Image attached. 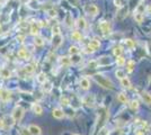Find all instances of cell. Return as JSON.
<instances>
[{"label":"cell","mask_w":151,"mask_h":135,"mask_svg":"<svg viewBox=\"0 0 151 135\" xmlns=\"http://www.w3.org/2000/svg\"><path fill=\"white\" fill-rule=\"evenodd\" d=\"M65 24L69 27H71L73 25V19H72V16L71 15H67V17H65Z\"/></svg>","instance_id":"4dcf8cb0"},{"label":"cell","mask_w":151,"mask_h":135,"mask_svg":"<svg viewBox=\"0 0 151 135\" xmlns=\"http://www.w3.org/2000/svg\"><path fill=\"white\" fill-rule=\"evenodd\" d=\"M124 44H125L129 48H133V47H135V42H134L133 39H131V38H126V39H124Z\"/></svg>","instance_id":"d4e9b609"},{"label":"cell","mask_w":151,"mask_h":135,"mask_svg":"<svg viewBox=\"0 0 151 135\" xmlns=\"http://www.w3.org/2000/svg\"><path fill=\"white\" fill-rule=\"evenodd\" d=\"M109 62H111V60L108 56H102L97 60L98 66H106V64H109Z\"/></svg>","instance_id":"7c38bea8"},{"label":"cell","mask_w":151,"mask_h":135,"mask_svg":"<svg viewBox=\"0 0 151 135\" xmlns=\"http://www.w3.org/2000/svg\"><path fill=\"white\" fill-rule=\"evenodd\" d=\"M2 32V28H1V25H0V33Z\"/></svg>","instance_id":"7dc6e473"},{"label":"cell","mask_w":151,"mask_h":135,"mask_svg":"<svg viewBox=\"0 0 151 135\" xmlns=\"http://www.w3.org/2000/svg\"><path fill=\"white\" fill-rule=\"evenodd\" d=\"M36 79H37V81L40 82V83H45L46 82V74L44 73V72H41V73H38V75L36 77Z\"/></svg>","instance_id":"603a6c76"},{"label":"cell","mask_w":151,"mask_h":135,"mask_svg":"<svg viewBox=\"0 0 151 135\" xmlns=\"http://www.w3.org/2000/svg\"><path fill=\"white\" fill-rule=\"evenodd\" d=\"M73 135H79V134H73Z\"/></svg>","instance_id":"c3c4849f"},{"label":"cell","mask_w":151,"mask_h":135,"mask_svg":"<svg viewBox=\"0 0 151 135\" xmlns=\"http://www.w3.org/2000/svg\"><path fill=\"white\" fill-rule=\"evenodd\" d=\"M52 116L57 119H61V118L64 117V111L61 108H54L53 111H52Z\"/></svg>","instance_id":"ba28073f"},{"label":"cell","mask_w":151,"mask_h":135,"mask_svg":"<svg viewBox=\"0 0 151 135\" xmlns=\"http://www.w3.org/2000/svg\"><path fill=\"white\" fill-rule=\"evenodd\" d=\"M80 87H81V89H84V90H88V89L90 88V81H89L87 78H82V79L80 80Z\"/></svg>","instance_id":"30bf717a"},{"label":"cell","mask_w":151,"mask_h":135,"mask_svg":"<svg viewBox=\"0 0 151 135\" xmlns=\"http://www.w3.org/2000/svg\"><path fill=\"white\" fill-rule=\"evenodd\" d=\"M89 45L92 46L95 50H97V48H99V46H100V42H99V41H97V39H92V41H90Z\"/></svg>","instance_id":"1f68e13d"},{"label":"cell","mask_w":151,"mask_h":135,"mask_svg":"<svg viewBox=\"0 0 151 135\" xmlns=\"http://www.w3.org/2000/svg\"><path fill=\"white\" fill-rule=\"evenodd\" d=\"M98 135H108V130L106 127H103L99 132H98Z\"/></svg>","instance_id":"60d3db41"},{"label":"cell","mask_w":151,"mask_h":135,"mask_svg":"<svg viewBox=\"0 0 151 135\" xmlns=\"http://www.w3.org/2000/svg\"><path fill=\"white\" fill-rule=\"evenodd\" d=\"M116 64L117 66H120V67H122V66H124L125 64V59L123 58V56H117L116 58Z\"/></svg>","instance_id":"e575fe53"},{"label":"cell","mask_w":151,"mask_h":135,"mask_svg":"<svg viewBox=\"0 0 151 135\" xmlns=\"http://www.w3.org/2000/svg\"><path fill=\"white\" fill-rule=\"evenodd\" d=\"M143 19H144L143 14H140V12H135V14H134V20H135L136 23L141 24V23L143 22Z\"/></svg>","instance_id":"484cf974"},{"label":"cell","mask_w":151,"mask_h":135,"mask_svg":"<svg viewBox=\"0 0 151 135\" xmlns=\"http://www.w3.org/2000/svg\"><path fill=\"white\" fill-rule=\"evenodd\" d=\"M121 85H122V87L125 88V89H130V88H131V81H130L126 77L121 79Z\"/></svg>","instance_id":"ffe728a7"},{"label":"cell","mask_w":151,"mask_h":135,"mask_svg":"<svg viewBox=\"0 0 151 135\" xmlns=\"http://www.w3.org/2000/svg\"><path fill=\"white\" fill-rule=\"evenodd\" d=\"M115 75H116V78H119V79L121 80L123 78H125V71L122 70V69H117V70L115 71Z\"/></svg>","instance_id":"f1b7e54d"},{"label":"cell","mask_w":151,"mask_h":135,"mask_svg":"<svg viewBox=\"0 0 151 135\" xmlns=\"http://www.w3.org/2000/svg\"><path fill=\"white\" fill-rule=\"evenodd\" d=\"M19 134L20 135H30V133L27 128H22V130L19 131Z\"/></svg>","instance_id":"b9f144b4"},{"label":"cell","mask_w":151,"mask_h":135,"mask_svg":"<svg viewBox=\"0 0 151 135\" xmlns=\"http://www.w3.org/2000/svg\"><path fill=\"white\" fill-rule=\"evenodd\" d=\"M24 71H25L26 73H33V72H34V68H33V66L28 64V66H26V67L24 68Z\"/></svg>","instance_id":"f35d334b"},{"label":"cell","mask_w":151,"mask_h":135,"mask_svg":"<svg viewBox=\"0 0 151 135\" xmlns=\"http://www.w3.org/2000/svg\"><path fill=\"white\" fill-rule=\"evenodd\" d=\"M139 107H140V104H139V101L138 100H132L130 102V108H131L132 110H138Z\"/></svg>","instance_id":"83f0119b"},{"label":"cell","mask_w":151,"mask_h":135,"mask_svg":"<svg viewBox=\"0 0 151 135\" xmlns=\"http://www.w3.org/2000/svg\"><path fill=\"white\" fill-rule=\"evenodd\" d=\"M34 44H35V46H43L44 45V39L41 37V36H35V38H34Z\"/></svg>","instance_id":"7402d4cb"},{"label":"cell","mask_w":151,"mask_h":135,"mask_svg":"<svg viewBox=\"0 0 151 135\" xmlns=\"http://www.w3.org/2000/svg\"><path fill=\"white\" fill-rule=\"evenodd\" d=\"M40 25H38V23L36 24V23H34V24H32V26H30V34L32 35H37L38 34V32H40Z\"/></svg>","instance_id":"5bb4252c"},{"label":"cell","mask_w":151,"mask_h":135,"mask_svg":"<svg viewBox=\"0 0 151 135\" xmlns=\"http://www.w3.org/2000/svg\"><path fill=\"white\" fill-rule=\"evenodd\" d=\"M100 29H102V32L104 34H109L111 33V29H112L111 24L108 22H102L100 23Z\"/></svg>","instance_id":"52a82bcc"},{"label":"cell","mask_w":151,"mask_h":135,"mask_svg":"<svg viewBox=\"0 0 151 135\" xmlns=\"http://www.w3.org/2000/svg\"><path fill=\"white\" fill-rule=\"evenodd\" d=\"M94 80H95L100 87H103L104 89L112 90V89L114 88V85H113V82L111 81V79L104 77L103 74H95V75H94Z\"/></svg>","instance_id":"6da1fadb"},{"label":"cell","mask_w":151,"mask_h":135,"mask_svg":"<svg viewBox=\"0 0 151 135\" xmlns=\"http://www.w3.org/2000/svg\"><path fill=\"white\" fill-rule=\"evenodd\" d=\"M113 53H114V55L117 58V56H121L122 53H123V50H122L121 46H115L114 47V50H113Z\"/></svg>","instance_id":"f546056e"},{"label":"cell","mask_w":151,"mask_h":135,"mask_svg":"<svg viewBox=\"0 0 151 135\" xmlns=\"http://www.w3.org/2000/svg\"><path fill=\"white\" fill-rule=\"evenodd\" d=\"M84 104H86L87 106H89V107H92L94 106V104H95V97L92 96V95H88L86 98H84Z\"/></svg>","instance_id":"8fae6325"},{"label":"cell","mask_w":151,"mask_h":135,"mask_svg":"<svg viewBox=\"0 0 151 135\" xmlns=\"http://www.w3.org/2000/svg\"><path fill=\"white\" fill-rule=\"evenodd\" d=\"M125 64H126V72H129V73H131L134 70V68H135V62L132 61V60L125 62Z\"/></svg>","instance_id":"9a60e30c"},{"label":"cell","mask_w":151,"mask_h":135,"mask_svg":"<svg viewBox=\"0 0 151 135\" xmlns=\"http://www.w3.org/2000/svg\"><path fill=\"white\" fill-rule=\"evenodd\" d=\"M47 14H49V16L50 17H52V18H54V17H57V15H58V12H57V10L55 9H49L47 10Z\"/></svg>","instance_id":"8d00e7d4"},{"label":"cell","mask_w":151,"mask_h":135,"mask_svg":"<svg viewBox=\"0 0 151 135\" xmlns=\"http://www.w3.org/2000/svg\"><path fill=\"white\" fill-rule=\"evenodd\" d=\"M24 114H25L24 108H23V107H20V106H17V107H15V109L13 110L11 117H13V119H14V122H15V123H18V122H20V121H22V118H23Z\"/></svg>","instance_id":"7a4b0ae2"},{"label":"cell","mask_w":151,"mask_h":135,"mask_svg":"<svg viewBox=\"0 0 151 135\" xmlns=\"http://www.w3.org/2000/svg\"><path fill=\"white\" fill-rule=\"evenodd\" d=\"M0 75H1L3 79H8V78H10L11 73H10V71H9L8 69L3 68V69H1V71H0Z\"/></svg>","instance_id":"44dd1931"},{"label":"cell","mask_w":151,"mask_h":135,"mask_svg":"<svg viewBox=\"0 0 151 135\" xmlns=\"http://www.w3.org/2000/svg\"><path fill=\"white\" fill-rule=\"evenodd\" d=\"M18 56H19L20 59H28V58H30V53L27 52V50L20 48V50L18 51Z\"/></svg>","instance_id":"ac0fdd59"},{"label":"cell","mask_w":151,"mask_h":135,"mask_svg":"<svg viewBox=\"0 0 151 135\" xmlns=\"http://www.w3.org/2000/svg\"><path fill=\"white\" fill-rule=\"evenodd\" d=\"M10 98H11V92L9 90H7V89L0 90V100L6 102V101L9 100Z\"/></svg>","instance_id":"277c9868"},{"label":"cell","mask_w":151,"mask_h":135,"mask_svg":"<svg viewBox=\"0 0 151 135\" xmlns=\"http://www.w3.org/2000/svg\"><path fill=\"white\" fill-rule=\"evenodd\" d=\"M141 97H142V99L144 101V104H147V105H151V95L149 92H142V95H141Z\"/></svg>","instance_id":"e0dca14e"},{"label":"cell","mask_w":151,"mask_h":135,"mask_svg":"<svg viewBox=\"0 0 151 135\" xmlns=\"http://www.w3.org/2000/svg\"><path fill=\"white\" fill-rule=\"evenodd\" d=\"M62 41H63V37H62V35H61V34H59V35H53L52 45L57 48V47H59L61 44H62Z\"/></svg>","instance_id":"5b68a950"},{"label":"cell","mask_w":151,"mask_h":135,"mask_svg":"<svg viewBox=\"0 0 151 135\" xmlns=\"http://www.w3.org/2000/svg\"><path fill=\"white\" fill-rule=\"evenodd\" d=\"M147 10H148V12H149V14L151 15V6H149V7H148V9H147Z\"/></svg>","instance_id":"bcb514c9"},{"label":"cell","mask_w":151,"mask_h":135,"mask_svg":"<svg viewBox=\"0 0 151 135\" xmlns=\"http://www.w3.org/2000/svg\"><path fill=\"white\" fill-rule=\"evenodd\" d=\"M95 51H96V50H95L92 46H90L89 44H88V45L86 46V48H85V52H86V53H88V54H92Z\"/></svg>","instance_id":"74e56055"},{"label":"cell","mask_w":151,"mask_h":135,"mask_svg":"<svg viewBox=\"0 0 151 135\" xmlns=\"http://www.w3.org/2000/svg\"><path fill=\"white\" fill-rule=\"evenodd\" d=\"M60 104L62 106H64V107H68V106L70 105V100H69L67 97H62L60 99Z\"/></svg>","instance_id":"836d02e7"},{"label":"cell","mask_w":151,"mask_h":135,"mask_svg":"<svg viewBox=\"0 0 151 135\" xmlns=\"http://www.w3.org/2000/svg\"><path fill=\"white\" fill-rule=\"evenodd\" d=\"M32 109H33V111H34L36 115H42V113H43V108H42V106L38 105V104H34V105L32 106Z\"/></svg>","instance_id":"4fadbf2b"},{"label":"cell","mask_w":151,"mask_h":135,"mask_svg":"<svg viewBox=\"0 0 151 135\" xmlns=\"http://www.w3.org/2000/svg\"><path fill=\"white\" fill-rule=\"evenodd\" d=\"M70 61H71V63L77 64V63H79V62L81 61V56H80L79 54H75V55H72V56L70 58Z\"/></svg>","instance_id":"4316f807"},{"label":"cell","mask_w":151,"mask_h":135,"mask_svg":"<svg viewBox=\"0 0 151 135\" xmlns=\"http://www.w3.org/2000/svg\"><path fill=\"white\" fill-rule=\"evenodd\" d=\"M60 26L59 25H55V26H53L52 27V33H53V35H59V34H61L60 32Z\"/></svg>","instance_id":"d590c367"},{"label":"cell","mask_w":151,"mask_h":135,"mask_svg":"<svg viewBox=\"0 0 151 135\" xmlns=\"http://www.w3.org/2000/svg\"><path fill=\"white\" fill-rule=\"evenodd\" d=\"M117 100L121 104H125V102H127V96L124 92H120V94H117Z\"/></svg>","instance_id":"cb8c5ba5"},{"label":"cell","mask_w":151,"mask_h":135,"mask_svg":"<svg viewBox=\"0 0 151 135\" xmlns=\"http://www.w3.org/2000/svg\"><path fill=\"white\" fill-rule=\"evenodd\" d=\"M81 38H82V35H81L80 32H77V31L72 32V34H71V39H72V41L79 42V41H81Z\"/></svg>","instance_id":"d6986e66"},{"label":"cell","mask_w":151,"mask_h":135,"mask_svg":"<svg viewBox=\"0 0 151 135\" xmlns=\"http://www.w3.org/2000/svg\"><path fill=\"white\" fill-rule=\"evenodd\" d=\"M147 51H148L149 55L151 56V42L150 43H147Z\"/></svg>","instance_id":"ee69618b"},{"label":"cell","mask_w":151,"mask_h":135,"mask_svg":"<svg viewBox=\"0 0 151 135\" xmlns=\"http://www.w3.org/2000/svg\"><path fill=\"white\" fill-rule=\"evenodd\" d=\"M16 38H17V41H19L20 43H22V42H24V39H25V37H24L23 35H17V37H16Z\"/></svg>","instance_id":"7bdbcfd3"},{"label":"cell","mask_w":151,"mask_h":135,"mask_svg":"<svg viewBox=\"0 0 151 135\" xmlns=\"http://www.w3.org/2000/svg\"><path fill=\"white\" fill-rule=\"evenodd\" d=\"M76 25H77L78 28L85 29V28L87 27V22H86V19H85L84 17H79V18L77 19V22H76Z\"/></svg>","instance_id":"9c48e42d"},{"label":"cell","mask_w":151,"mask_h":135,"mask_svg":"<svg viewBox=\"0 0 151 135\" xmlns=\"http://www.w3.org/2000/svg\"><path fill=\"white\" fill-rule=\"evenodd\" d=\"M28 131H30V135H41L42 134L41 128H40L37 125H35V124H30V126H28Z\"/></svg>","instance_id":"8992f818"},{"label":"cell","mask_w":151,"mask_h":135,"mask_svg":"<svg viewBox=\"0 0 151 135\" xmlns=\"http://www.w3.org/2000/svg\"><path fill=\"white\" fill-rule=\"evenodd\" d=\"M88 67L91 68V69H96V68L98 67V63H97V61H90L88 63Z\"/></svg>","instance_id":"ab89813d"},{"label":"cell","mask_w":151,"mask_h":135,"mask_svg":"<svg viewBox=\"0 0 151 135\" xmlns=\"http://www.w3.org/2000/svg\"><path fill=\"white\" fill-rule=\"evenodd\" d=\"M3 126H5V122H3V119H2V118H0V127L2 128Z\"/></svg>","instance_id":"f6af8a7d"},{"label":"cell","mask_w":151,"mask_h":135,"mask_svg":"<svg viewBox=\"0 0 151 135\" xmlns=\"http://www.w3.org/2000/svg\"><path fill=\"white\" fill-rule=\"evenodd\" d=\"M69 53L71 55H75V54H79V50L77 46H70L69 47Z\"/></svg>","instance_id":"d6a6232c"},{"label":"cell","mask_w":151,"mask_h":135,"mask_svg":"<svg viewBox=\"0 0 151 135\" xmlns=\"http://www.w3.org/2000/svg\"><path fill=\"white\" fill-rule=\"evenodd\" d=\"M85 10H86V12H87L89 16H96V15L98 14V8H97V6L94 5V3L87 5V6L85 7Z\"/></svg>","instance_id":"3957f363"},{"label":"cell","mask_w":151,"mask_h":135,"mask_svg":"<svg viewBox=\"0 0 151 135\" xmlns=\"http://www.w3.org/2000/svg\"><path fill=\"white\" fill-rule=\"evenodd\" d=\"M60 64L62 66V67H68V66H70V64H71L70 58H68V56H61Z\"/></svg>","instance_id":"2e32d148"}]
</instances>
